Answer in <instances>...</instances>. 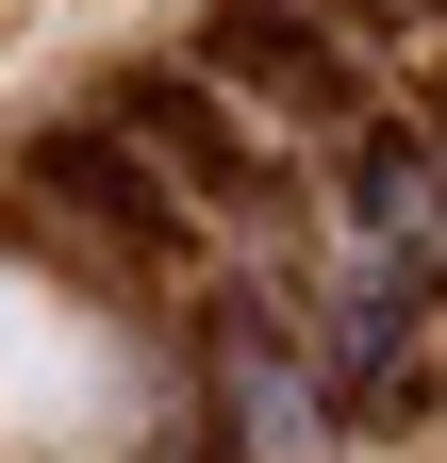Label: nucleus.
<instances>
[{
    "mask_svg": "<svg viewBox=\"0 0 447 463\" xmlns=\"http://www.w3.org/2000/svg\"><path fill=\"white\" fill-rule=\"evenodd\" d=\"M199 83L215 99H265V116H299V133H365V67L331 50V17L315 0H215L199 17Z\"/></svg>",
    "mask_w": 447,
    "mask_h": 463,
    "instance_id": "nucleus-1",
    "label": "nucleus"
},
{
    "mask_svg": "<svg viewBox=\"0 0 447 463\" xmlns=\"http://www.w3.org/2000/svg\"><path fill=\"white\" fill-rule=\"evenodd\" d=\"M100 133H117L149 183H183V199H265V183H282V165H265V133H249V116L215 99L199 67H133Z\"/></svg>",
    "mask_w": 447,
    "mask_h": 463,
    "instance_id": "nucleus-2",
    "label": "nucleus"
},
{
    "mask_svg": "<svg viewBox=\"0 0 447 463\" xmlns=\"http://www.w3.org/2000/svg\"><path fill=\"white\" fill-rule=\"evenodd\" d=\"M365 17H447V0H365Z\"/></svg>",
    "mask_w": 447,
    "mask_h": 463,
    "instance_id": "nucleus-5",
    "label": "nucleus"
},
{
    "mask_svg": "<svg viewBox=\"0 0 447 463\" xmlns=\"http://www.w3.org/2000/svg\"><path fill=\"white\" fill-rule=\"evenodd\" d=\"M348 215H365V249L398 281H447V133L365 116V133H348Z\"/></svg>",
    "mask_w": 447,
    "mask_h": 463,
    "instance_id": "nucleus-3",
    "label": "nucleus"
},
{
    "mask_svg": "<svg viewBox=\"0 0 447 463\" xmlns=\"http://www.w3.org/2000/svg\"><path fill=\"white\" fill-rule=\"evenodd\" d=\"M33 183L67 199V215H100V232H133V249H166V232H183V199H166L117 133H50V149H33Z\"/></svg>",
    "mask_w": 447,
    "mask_h": 463,
    "instance_id": "nucleus-4",
    "label": "nucleus"
}]
</instances>
